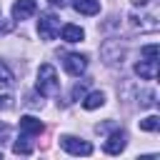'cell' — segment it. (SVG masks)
Instances as JSON below:
<instances>
[{
  "label": "cell",
  "instance_id": "1",
  "mask_svg": "<svg viewBox=\"0 0 160 160\" xmlns=\"http://www.w3.org/2000/svg\"><path fill=\"white\" fill-rule=\"evenodd\" d=\"M148 8L150 10H145V2H142V8H135L130 12V20L140 30H158V8H155V0H150Z\"/></svg>",
  "mask_w": 160,
  "mask_h": 160
},
{
  "label": "cell",
  "instance_id": "2",
  "mask_svg": "<svg viewBox=\"0 0 160 160\" xmlns=\"http://www.w3.org/2000/svg\"><path fill=\"white\" fill-rule=\"evenodd\" d=\"M35 88H38V92H40V95H55V92H58V88H60L58 70H55L52 65H48V62H45V65H40Z\"/></svg>",
  "mask_w": 160,
  "mask_h": 160
},
{
  "label": "cell",
  "instance_id": "3",
  "mask_svg": "<svg viewBox=\"0 0 160 160\" xmlns=\"http://www.w3.org/2000/svg\"><path fill=\"white\" fill-rule=\"evenodd\" d=\"M60 32V18L55 12H42L38 20V35L42 40H55Z\"/></svg>",
  "mask_w": 160,
  "mask_h": 160
},
{
  "label": "cell",
  "instance_id": "4",
  "mask_svg": "<svg viewBox=\"0 0 160 160\" xmlns=\"http://www.w3.org/2000/svg\"><path fill=\"white\" fill-rule=\"evenodd\" d=\"M60 148L70 155H90L92 152V145L88 140H80V138H72V135H62L60 138Z\"/></svg>",
  "mask_w": 160,
  "mask_h": 160
},
{
  "label": "cell",
  "instance_id": "5",
  "mask_svg": "<svg viewBox=\"0 0 160 160\" xmlns=\"http://www.w3.org/2000/svg\"><path fill=\"white\" fill-rule=\"evenodd\" d=\"M62 65H65V72H68V75L78 78V75L85 72V68H88V58L80 55V52H70V55H65Z\"/></svg>",
  "mask_w": 160,
  "mask_h": 160
},
{
  "label": "cell",
  "instance_id": "6",
  "mask_svg": "<svg viewBox=\"0 0 160 160\" xmlns=\"http://www.w3.org/2000/svg\"><path fill=\"white\" fill-rule=\"evenodd\" d=\"M38 12V2L35 0H18L12 5V20H28Z\"/></svg>",
  "mask_w": 160,
  "mask_h": 160
},
{
  "label": "cell",
  "instance_id": "7",
  "mask_svg": "<svg viewBox=\"0 0 160 160\" xmlns=\"http://www.w3.org/2000/svg\"><path fill=\"white\" fill-rule=\"evenodd\" d=\"M135 75L140 80H155L158 78V60H140V62H135Z\"/></svg>",
  "mask_w": 160,
  "mask_h": 160
},
{
  "label": "cell",
  "instance_id": "8",
  "mask_svg": "<svg viewBox=\"0 0 160 160\" xmlns=\"http://www.w3.org/2000/svg\"><path fill=\"white\" fill-rule=\"evenodd\" d=\"M42 130H45V125H42L38 118H32V115H25V118H20V132H22V135L32 138V135H40Z\"/></svg>",
  "mask_w": 160,
  "mask_h": 160
},
{
  "label": "cell",
  "instance_id": "9",
  "mask_svg": "<svg viewBox=\"0 0 160 160\" xmlns=\"http://www.w3.org/2000/svg\"><path fill=\"white\" fill-rule=\"evenodd\" d=\"M125 145H128L125 132H112V135L105 140V152H108V155H120V152L125 150Z\"/></svg>",
  "mask_w": 160,
  "mask_h": 160
},
{
  "label": "cell",
  "instance_id": "10",
  "mask_svg": "<svg viewBox=\"0 0 160 160\" xmlns=\"http://www.w3.org/2000/svg\"><path fill=\"white\" fill-rule=\"evenodd\" d=\"M60 35H62V40H65V42H80V40L85 38V30H82L80 25L68 22V25H62V28H60Z\"/></svg>",
  "mask_w": 160,
  "mask_h": 160
},
{
  "label": "cell",
  "instance_id": "11",
  "mask_svg": "<svg viewBox=\"0 0 160 160\" xmlns=\"http://www.w3.org/2000/svg\"><path fill=\"white\" fill-rule=\"evenodd\" d=\"M72 8L80 15H98L100 12V2L98 0H72Z\"/></svg>",
  "mask_w": 160,
  "mask_h": 160
},
{
  "label": "cell",
  "instance_id": "12",
  "mask_svg": "<svg viewBox=\"0 0 160 160\" xmlns=\"http://www.w3.org/2000/svg\"><path fill=\"white\" fill-rule=\"evenodd\" d=\"M100 105H105V92H100V90L88 92V95L82 98V108H85V110H95V108H100Z\"/></svg>",
  "mask_w": 160,
  "mask_h": 160
},
{
  "label": "cell",
  "instance_id": "13",
  "mask_svg": "<svg viewBox=\"0 0 160 160\" xmlns=\"http://www.w3.org/2000/svg\"><path fill=\"white\" fill-rule=\"evenodd\" d=\"M28 140H30L28 135H22L20 140H15V145H12V152H15V155H30V152H32V145H30Z\"/></svg>",
  "mask_w": 160,
  "mask_h": 160
},
{
  "label": "cell",
  "instance_id": "14",
  "mask_svg": "<svg viewBox=\"0 0 160 160\" xmlns=\"http://www.w3.org/2000/svg\"><path fill=\"white\" fill-rule=\"evenodd\" d=\"M158 125H160V118H158V115H148L145 120H140V130H145V132L158 130Z\"/></svg>",
  "mask_w": 160,
  "mask_h": 160
},
{
  "label": "cell",
  "instance_id": "15",
  "mask_svg": "<svg viewBox=\"0 0 160 160\" xmlns=\"http://www.w3.org/2000/svg\"><path fill=\"white\" fill-rule=\"evenodd\" d=\"M140 52H142L145 60H158V52H160V50H158V45H145Z\"/></svg>",
  "mask_w": 160,
  "mask_h": 160
},
{
  "label": "cell",
  "instance_id": "16",
  "mask_svg": "<svg viewBox=\"0 0 160 160\" xmlns=\"http://www.w3.org/2000/svg\"><path fill=\"white\" fill-rule=\"evenodd\" d=\"M0 82L2 85H10L12 82V72H10V68L5 62H0Z\"/></svg>",
  "mask_w": 160,
  "mask_h": 160
},
{
  "label": "cell",
  "instance_id": "17",
  "mask_svg": "<svg viewBox=\"0 0 160 160\" xmlns=\"http://www.w3.org/2000/svg\"><path fill=\"white\" fill-rule=\"evenodd\" d=\"M12 105V95L10 92H0V108H10Z\"/></svg>",
  "mask_w": 160,
  "mask_h": 160
},
{
  "label": "cell",
  "instance_id": "18",
  "mask_svg": "<svg viewBox=\"0 0 160 160\" xmlns=\"http://www.w3.org/2000/svg\"><path fill=\"white\" fill-rule=\"evenodd\" d=\"M78 98H85V85H75L72 88V100H78Z\"/></svg>",
  "mask_w": 160,
  "mask_h": 160
},
{
  "label": "cell",
  "instance_id": "19",
  "mask_svg": "<svg viewBox=\"0 0 160 160\" xmlns=\"http://www.w3.org/2000/svg\"><path fill=\"white\" fill-rule=\"evenodd\" d=\"M12 30V20H5V22H0V35H8Z\"/></svg>",
  "mask_w": 160,
  "mask_h": 160
},
{
  "label": "cell",
  "instance_id": "20",
  "mask_svg": "<svg viewBox=\"0 0 160 160\" xmlns=\"http://www.w3.org/2000/svg\"><path fill=\"white\" fill-rule=\"evenodd\" d=\"M8 135H10V128H8V125H0V145L8 140Z\"/></svg>",
  "mask_w": 160,
  "mask_h": 160
},
{
  "label": "cell",
  "instance_id": "21",
  "mask_svg": "<svg viewBox=\"0 0 160 160\" xmlns=\"http://www.w3.org/2000/svg\"><path fill=\"white\" fill-rule=\"evenodd\" d=\"M48 2H50V5H62L65 0H48Z\"/></svg>",
  "mask_w": 160,
  "mask_h": 160
},
{
  "label": "cell",
  "instance_id": "22",
  "mask_svg": "<svg viewBox=\"0 0 160 160\" xmlns=\"http://www.w3.org/2000/svg\"><path fill=\"white\" fill-rule=\"evenodd\" d=\"M0 158H2V152H0Z\"/></svg>",
  "mask_w": 160,
  "mask_h": 160
}]
</instances>
